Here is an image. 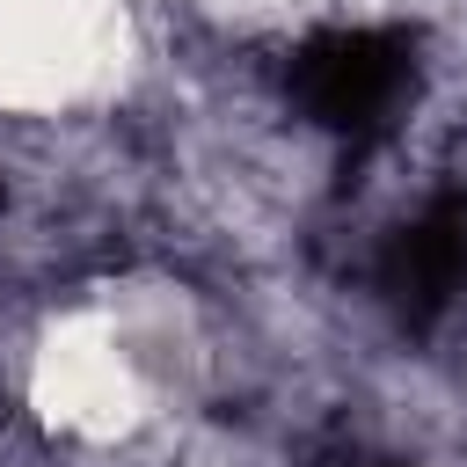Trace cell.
Wrapping results in <instances>:
<instances>
[{"label":"cell","instance_id":"cell-1","mask_svg":"<svg viewBox=\"0 0 467 467\" xmlns=\"http://www.w3.org/2000/svg\"><path fill=\"white\" fill-rule=\"evenodd\" d=\"M175 365H190V321L175 292H102L44 321L29 350V409L80 445L131 438L161 416Z\"/></svg>","mask_w":467,"mask_h":467},{"label":"cell","instance_id":"cell-2","mask_svg":"<svg viewBox=\"0 0 467 467\" xmlns=\"http://www.w3.org/2000/svg\"><path fill=\"white\" fill-rule=\"evenodd\" d=\"M139 58L131 0H0V109L58 117L117 95Z\"/></svg>","mask_w":467,"mask_h":467}]
</instances>
